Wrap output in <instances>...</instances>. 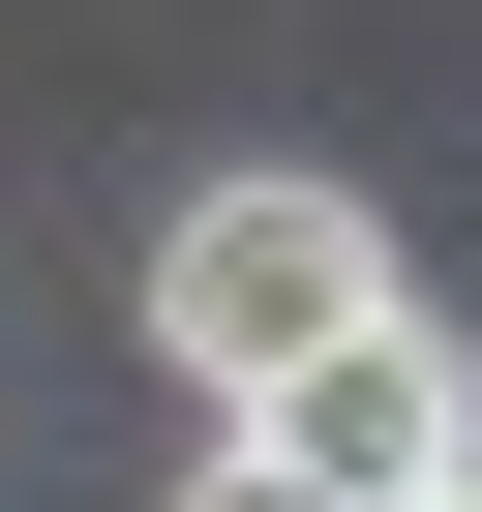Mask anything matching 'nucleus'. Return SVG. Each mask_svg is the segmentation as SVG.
<instances>
[{"label":"nucleus","instance_id":"nucleus-1","mask_svg":"<svg viewBox=\"0 0 482 512\" xmlns=\"http://www.w3.org/2000/svg\"><path fill=\"white\" fill-rule=\"evenodd\" d=\"M362 302H392V211H362V181H211V211L151 241V362H181L211 422L272 392L302 332H362Z\"/></svg>","mask_w":482,"mask_h":512},{"label":"nucleus","instance_id":"nucleus-2","mask_svg":"<svg viewBox=\"0 0 482 512\" xmlns=\"http://www.w3.org/2000/svg\"><path fill=\"white\" fill-rule=\"evenodd\" d=\"M241 452H302L332 512H422V482H482V362L422 302H362V332H302L272 392H241Z\"/></svg>","mask_w":482,"mask_h":512},{"label":"nucleus","instance_id":"nucleus-3","mask_svg":"<svg viewBox=\"0 0 482 512\" xmlns=\"http://www.w3.org/2000/svg\"><path fill=\"white\" fill-rule=\"evenodd\" d=\"M181 512H332V482H302V452H241V422H211V482H181Z\"/></svg>","mask_w":482,"mask_h":512},{"label":"nucleus","instance_id":"nucleus-4","mask_svg":"<svg viewBox=\"0 0 482 512\" xmlns=\"http://www.w3.org/2000/svg\"><path fill=\"white\" fill-rule=\"evenodd\" d=\"M422 512H482V482H422Z\"/></svg>","mask_w":482,"mask_h":512}]
</instances>
